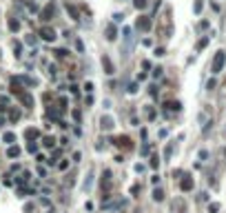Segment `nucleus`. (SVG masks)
<instances>
[{
    "instance_id": "obj_1",
    "label": "nucleus",
    "mask_w": 226,
    "mask_h": 213,
    "mask_svg": "<svg viewBox=\"0 0 226 213\" xmlns=\"http://www.w3.org/2000/svg\"><path fill=\"white\" fill-rule=\"evenodd\" d=\"M11 93H13V96L22 102V106H27V109H33V96H31L29 91H25V89L20 87V82L16 80V78L11 80Z\"/></svg>"
},
{
    "instance_id": "obj_2",
    "label": "nucleus",
    "mask_w": 226,
    "mask_h": 213,
    "mask_svg": "<svg viewBox=\"0 0 226 213\" xmlns=\"http://www.w3.org/2000/svg\"><path fill=\"white\" fill-rule=\"evenodd\" d=\"M111 184H113V176H111V171L106 169V171L102 173V198H104V200L111 198Z\"/></svg>"
},
{
    "instance_id": "obj_3",
    "label": "nucleus",
    "mask_w": 226,
    "mask_h": 213,
    "mask_svg": "<svg viewBox=\"0 0 226 213\" xmlns=\"http://www.w3.org/2000/svg\"><path fill=\"white\" fill-rule=\"evenodd\" d=\"M224 64H226V53H224V51H217V53H215V58H213L211 71H213V74H219V71L224 69Z\"/></svg>"
},
{
    "instance_id": "obj_4",
    "label": "nucleus",
    "mask_w": 226,
    "mask_h": 213,
    "mask_svg": "<svg viewBox=\"0 0 226 213\" xmlns=\"http://www.w3.org/2000/svg\"><path fill=\"white\" fill-rule=\"evenodd\" d=\"M38 36H40L42 40H47V42H53V40H55V31L51 29V27H47V25L38 29Z\"/></svg>"
},
{
    "instance_id": "obj_5",
    "label": "nucleus",
    "mask_w": 226,
    "mask_h": 213,
    "mask_svg": "<svg viewBox=\"0 0 226 213\" xmlns=\"http://www.w3.org/2000/svg\"><path fill=\"white\" fill-rule=\"evenodd\" d=\"M113 144H115L117 149H133V142H131V138H129V136H117V138H113Z\"/></svg>"
},
{
    "instance_id": "obj_6",
    "label": "nucleus",
    "mask_w": 226,
    "mask_h": 213,
    "mask_svg": "<svg viewBox=\"0 0 226 213\" xmlns=\"http://www.w3.org/2000/svg\"><path fill=\"white\" fill-rule=\"evenodd\" d=\"M200 122H202V129L204 131H208V127L213 124V116H211V109H204L200 113Z\"/></svg>"
},
{
    "instance_id": "obj_7",
    "label": "nucleus",
    "mask_w": 226,
    "mask_h": 213,
    "mask_svg": "<svg viewBox=\"0 0 226 213\" xmlns=\"http://www.w3.org/2000/svg\"><path fill=\"white\" fill-rule=\"evenodd\" d=\"M122 33H124V42H126V47H124V56H129V53H131V44H133V31L129 29V27H124Z\"/></svg>"
},
{
    "instance_id": "obj_8",
    "label": "nucleus",
    "mask_w": 226,
    "mask_h": 213,
    "mask_svg": "<svg viewBox=\"0 0 226 213\" xmlns=\"http://www.w3.org/2000/svg\"><path fill=\"white\" fill-rule=\"evenodd\" d=\"M135 27H138L140 31H149L151 29V18H149V16H140L138 22H135Z\"/></svg>"
},
{
    "instance_id": "obj_9",
    "label": "nucleus",
    "mask_w": 226,
    "mask_h": 213,
    "mask_svg": "<svg viewBox=\"0 0 226 213\" xmlns=\"http://www.w3.org/2000/svg\"><path fill=\"white\" fill-rule=\"evenodd\" d=\"M100 127H102V131H111V129L115 127V122H113L111 116H102V120H100Z\"/></svg>"
},
{
    "instance_id": "obj_10",
    "label": "nucleus",
    "mask_w": 226,
    "mask_h": 213,
    "mask_svg": "<svg viewBox=\"0 0 226 213\" xmlns=\"http://www.w3.org/2000/svg\"><path fill=\"white\" fill-rule=\"evenodd\" d=\"M180 187H182V191H193L195 182H193V178H191V176H184L182 182H180Z\"/></svg>"
},
{
    "instance_id": "obj_11",
    "label": "nucleus",
    "mask_w": 226,
    "mask_h": 213,
    "mask_svg": "<svg viewBox=\"0 0 226 213\" xmlns=\"http://www.w3.org/2000/svg\"><path fill=\"white\" fill-rule=\"evenodd\" d=\"M102 67H104V74H109V76L115 74V67H113V62H111L109 56H104V58H102Z\"/></svg>"
},
{
    "instance_id": "obj_12",
    "label": "nucleus",
    "mask_w": 226,
    "mask_h": 213,
    "mask_svg": "<svg viewBox=\"0 0 226 213\" xmlns=\"http://www.w3.org/2000/svg\"><path fill=\"white\" fill-rule=\"evenodd\" d=\"M40 18L47 22V20H51L53 18V4H47V7H44L42 11H40Z\"/></svg>"
},
{
    "instance_id": "obj_13",
    "label": "nucleus",
    "mask_w": 226,
    "mask_h": 213,
    "mask_svg": "<svg viewBox=\"0 0 226 213\" xmlns=\"http://www.w3.org/2000/svg\"><path fill=\"white\" fill-rule=\"evenodd\" d=\"M117 38V29H115V25H106V40L113 42Z\"/></svg>"
},
{
    "instance_id": "obj_14",
    "label": "nucleus",
    "mask_w": 226,
    "mask_h": 213,
    "mask_svg": "<svg viewBox=\"0 0 226 213\" xmlns=\"http://www.w3.org/2000/svg\"><path fill=\"white\" fill-rule=\"evenodd\" d=\"M16 80H18L20 85H27V87H36V85H38V82L33 80V78H29V76H18Z\"/></svg>"
},
{
    "instance_id": "obj_15",
    "label": "nucleus",
    "mask_w": 226,
    "mask_h": 213,
    "mask_svg": "<svg viewBox=\"0 0 226 213\" xmlns=\"http://www.w3.org/2000/svg\"><path fill=\"white\" fill-rule=\"evenodd\" d=\"M173 213H186V204H184V200H175L173 202Z\"/></svg>"
},
{
    "instance_id": "obj_16",
    "label": "nucleus",
    "mask_w": 226,
    "mask_h": 213,
    "mask_svg": "<svg viewBox=\"0 0 226 213\" xmlns=\"http://www.w3.org/2000/svg\"><path fill=\"white\" fill-rule=\"evenodd\" d=\"M25 138L29 140V142H31V140H38V138H40V131H38V129H27V131H25Z\"/></svg>"
},
{
    "instance_id": "obj_17",
    "label": "nucleus",
    "mask_w": 226,
    "mask_h": 213,
    "mask_svg": "<svg viewBox=\"0 0 226 213\" xmlns=\"http://www.w3.org/2000/svg\"><path fill=\"white\" fill-rule=\"evenodd\" d=\"M7 155H9V158H18V155H20V147H18V144H9Z\"/></svg>"
},
{
    "instance_id": "obj_18",
    "label": "nucleus",
    "mask_w": 226,
    "mask_h": 213,
    "mask_svg": "<svg viewBox=\"0 0 226 213\" xmlns=\"http://www.w3.org/2000/svg\"><path fill=\"white\" fill-rule=\"evenodd\" d=\"M67 11H69V16H71V18L76 20V22L80 20V11H78L76 7H73V4H67Z\"/></svg>"
},
{
    "instance_id": "obj_19",
    "label": "nucleus",
    "mask_w": 226,
    "mask_h": 213,
    "mask_svg": "<svg viewBox=\"0 0 226 213\" xmlns=\"http://www.w3.org/2000/svg\"><path fill=\"white\" fill-rule=\"evenodd\" d=\"M153 200L155 202H162V200H164V191H162V189H153Z\"/></svg>"
},
{
    "instance_id": "obj_20",
    "label": "nucleus",
    "mask_w": 226,
    "mask_h": 213,
    "mask_svg": "<svg viewBox=\"0 0 226 213\" xmlns=\"http://www.w3.org/2000/svg\"><path fill=\"white\" fill-rule=\"evenodd\" d=\"M42 144H44L47 149H53V147H55V140H53L51 136H47V138H42Z\"/></svg>"
},
{
    "instance_id": "obj_21",
    "label": "nucleus",
    "mask_w": 226,
    "mask_h": 213,
    "mask_svg": "<svg viewBox=\"0 0 226 213\" xmlns=\"http://www.w3.org/2000/svg\"><path fill=\"white\" fill-rule=\"evenodd\" d=\"M2 140H4V142H7V144H13V142H16V133L7 131V133H4V136H2Z\"/></svg>"
},
{
    "instance_id": "obj_22",
    "label": "nucleus",
    "mask_w": 226,
    "mask_h": 213,
    "mask_svg": "<svg viewBox=\"0 0 226 213\" xmlns=\"http://www.w3.org/2000/svg\"><path fill=\"white\" fill-rule=\"evenodd\" d=\"M164 109H168V111H180V109H182V104H180V102H166Z\"/></svg>"
},
{
    "instance_id": "obj_23",
    "label": "nucleus",
    "mask_w": 226,
    "mask_h": 213,
    "mask_svg": "<svg viewBox=\"0 0 226 213\" xmlns=\"http://www.w3.org/2000/svg\"><path fill=\"white\" fill-rule=\"evenodd\" d=\"M9 29H11V31H18V29H20V20H18V18H11V20H9Z\"/></svg>"
},
{
    "instance_id": "obj_24",
    "label": "nucleus",
    "mask_w": 226,
    "mask_h": 213,
    "mask_svg": "<svg viewBox=\"0 0 226 213\" xmlns=\"http://www.w3.org/2000/svg\"><path fill=\"white\" fill-rule=\"evenodd\" d=\"M146 4H149V0H133L135 9H146Z\"/></svg>"
},
{
    "instance_id": "obj_25",
    "label": "nucleus",
    "mask_w": 226,
    "mask_h": 213,
    "mask_svg": "<svg viewBox=\"0 0 226 213\" xmlns=\"http://www.w3.org/2000/svg\"><path fill=\"white\" fill-rule=\"evenodd\" d=\"M9 120H11V122H18V120H20V111H18V109H13V111L9 113Z\"/></svg>"
},
{
    "instance_id": "obj_26",
    "label": "nucleus",
    "mask_w": 226,
    "mask_h": 213,
    "mask_svg": "<svg viewBox=\"0 0 226 213\" xmlns=\"http://www.w3.org/2000/svg\"><path fill=\"white\" fill-rule=\"evenodd\" d=\"M20 51H22V44L20 42H13V56H16V58H20V56H22Z\"/></svg>"
},
{
    "instance_id": "obj_27",
    "label": "nucleus",
    "mask_w": 226,
    "mask_h": 213,
    "mask_svg": "<svg viewBox=\"0 0 226 213\" xmlns=\"http://www.w3.org/2000/svg\"><path fill=\"white\" fill-rule=\"evenodd\" d=\"M27 151H29V153H36V151H38V144H36V140H31V142L27 144Z\"/></svg>"
},
{
    "instance_id": "obj_28",
    "label": "nucleus",
    "mask_w": 226,
    "mask_h": 213,
    "mask_svg": "<svg viewBox=\"0 0 226 213\" xmlns=\"http://www.w3.org/2000/svg\"><path fill=\"white\" fill-rule=\"evenodd\" d=\"M146 118H149V120H155V109L153 106H146Z\"/></svg>"
},
{
    "instance_id": "obj_29",
    "label": "nucleus",
    "mask_w": 226,
    "mask_h": 213,
    "mask_svg": "<svg viewBox=\"0 0 226 213\" xmlns=\"http://www.w3.org/2000/svg\"><path fill=\"white\" fill-rule=\"evenodd\" d=\"M151 166H153V169L160 166V158H157V155H151Z\"/></svg>"
},
{
    "instance_id": "obj_30",
    "label": "nucleus",
    "mask_w": 226,
    "mask_h": 213,
    "mask_svg": "<svg viewBox=\"0 0 226 213\" xmlns=\"http://www.w3.org/2000/svg\"><path fill=\"white\" fill-rule=\"evenodd\" d=\"M202 7H204V4H202V0H195V4H193V11H195V14H200V11H202Z\"/></svg>"
},
{
    "instance_id": "obj_31",
    "label": "nucleus",
    "mask_w": 226,
    "mask_h": 213,
    "mask_svg": "<svg viewBox=\"0 0 226 213\" xmlns=\"http://www.w3.org/2000/svg\"><path fill=\"white\" fill-rule=\"evenodd\" d=\"M217 211H219V204H217V202L208 204V213H217Z\"/></svg>"
},
{
    "instance_id": "obj_32",
    "label": "nucleus",
    "mask_w": 226,
    "mask_h": 213,
    "mask_svg": "<svg viewBox=\"0 0 226 213\" xmlns=\"http://www.w3.org/2000/svg\"><path fill=\"white\" fill-rule=\"evenodd\" d=\"M171 153H173V144H168V147L164 149V158L168 160V158H171Z\"/></svg>"
},
{
    "instance_id": "obj_33",
    "label": "nucleus",
    "mask_w": 226,
    "mask_h": 213,
    "mask_svg": "<svg viewBox=\"0 0 226 213\" xmlns=\"http://www.w3.org/2000/svg\"><path fill=\"white\" fill-rule=\"evenodd\" d=\"M55 56L58 58H67V49H55Z\"/></svg>"
},
{
    "instance_id": "obj_34",
    "label": "nucleus",
    "mask_w": 226,
    "mask_h": 213,
    "mask_svg": "<svg viewBox=\"0 0 226 213\" xmlns=\"http://www.w3.org/2000/svg\"><path fill=\"white\" fill-rule=\"evenodd\" d=\"M206 44H208V38H202V40H200V42H197V49H204V47H206Z\"/></svg>"
},
{
    "instance_id": "obj_35",
    "label": "nucleus",
    "mask_w": 226,
    "mask_h": 213,
    "mask_svg": "<svg viewBox=\"0 0 226 213\" xmlns=\"http://www.w3.org/2000/svg\"><path fill=\"white\" fill-rule=\"evenodd\" d=\"M25 42H27V44H36V36H27Z\"/></svg>"
},
{
    "instance_id": "obj_36",
    "label": "nucleus",
    "mask_w": 226,
    "mask_h": 213,
    "mask_svg": "<svg viewBox=\"0 0 226 213\" xmlns=\"http://www.w3.org/2000/svg\"><path fill=\"white\" fill-rule=\"evenodd\" d=\"M140 193V184H133L131 187V195H138Z\"/></svg>"
},
{
    "instance_id": "obj_37",
    "label": "nucleus",
    "mask_w": 226,
    "mask_h": 213,
    "mask_svg": "<svg viewBox=\"0 0 226 213\" xmlns=\"http://www.w3.org/2000/svg\"><path fill=\"white\" fill-rule=\"evenodd\" d=\"M84 91L91 93V91H93V82H87V85H84Z\"/></svg>"
},
{
    "instance_id": "obj_38",
    "label": "nucleus",
    "mask_w": 226,
    "mask_h": 213,
    "mask_svg": "<svg viewBox=\"0 0 226 213\" xmlns=\"http://www.w3.org/2000/svg\"><path fill=\"white\" fill-rule=\"evenodd\" d=\"M153 78H162V69L157 67V69H153Z\"/></svg>"
},
{
    "instance_id": "obj_39",
    "label": "nucleus",
    "mask_w": 226,
    "mask_h": 213,
    "mask_svg": "<svg viewBox=\"0 0 226 213\" xmlns=\"http://www.w3.org/2000/svg\"><path fill=\"white\" fill-rule=\"evenodd\" d=\"M58 166H60V171H64V169H67V166H69V162H67V160H62V162H60V164H58Z\"/></svg>"
},
{
    "instance_id": "obj_40",
    "label": "nucleus",
    "mask_w": 226,
    "mask_h": 213,
    "mask_svg": "<svg viewBox=\"0 0 226 213\" xmlns=\"http://www.w3.org/2000/svg\"><path fill=\"white\" fill-rule=\"evenodd\" d=\"M135 91H138V85H135V82H133V85H129V93H135Z\"/></svg>"
},
{
    "instance_id": "obj_41",
    "label": "nucleus",
    "mask_w": 226,
    "mask_h": 213,
    "mask_svg": "<svg viewBox=\"0 0 226 213\" xmlns=\"http://www.w3.org/2000/svg\"><path fill=\"white\" fill-rule=\"evenodd\" d=\"M4 124V118H0V127H2Z\"/></svg>"
}]
</instances>
